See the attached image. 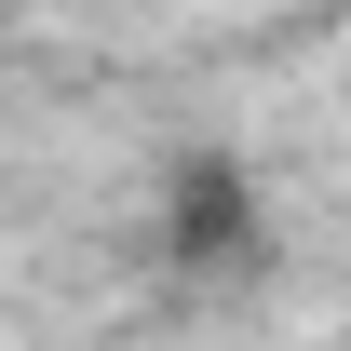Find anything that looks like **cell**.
Masks as SVG:
<instances>
[{"label":"cell","instance_id":"1","mask_svg":"<svg viewBox=\"0 0 351 351\" xmlns=\"http://www.w3.org/2000/svg\"><path fill=\"white\" fill-rule=\"evenodd\" d=\"M149 257L176 284H243L270 270V176L243 149H176L162 189H149Z\"/></svg>","mask_w":351,"mask_h":351}]
</instances>
